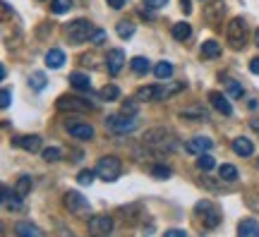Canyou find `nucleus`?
<instances>
[{"mask_svg":"<svg viewBox=\"0 0 259 237\" xmlns=\"http://www.w3.org/2000/svg\"><path fill=\"white\" fill-rule=\"evenodd\" d=\"M142 144H144V149L154 151L156 156H163V153H173V151H178V144H180V139L173 134L171 129L156 127V129L144 132Z\"/></svg>","mask_w":259,"mask_h":237,"instance_id":"f257e3e1","label":"nucleus"},{"mask_svg":"<svg viewBox=\"0 0 259 237\" xmlns=\"http://www.w3.org/2000/svg\"><path fill=\"white\" fill-rule=\"evenodd\" d=\"M226 41L233 51H242L247 43V24L242 17H233L226 27Z\"/></svg>","mask_w":259,"mask_h":237,"instance_id":"f03ea898","label":"nucleus"},{"mask_svg":"<svg viewBox=\"0 0 259 237\" xmlns=\"http://www.w3.org/2000/svg\"><path fill=\"white\" fill-rule=\"evenodd\" d=\"M96 32L94 27H91V22L89 20H75L70 22L67 27H65V34H67V41L79 46V43L84 41H91V34Z\"/></svg>","mask_w":259,"mask_h":237,"instance_id":"7ed1b4c3","label":"nucleus"},{"mask_svg":"<svg viewBox=\"0 0 259 237\" xmlns=\"http://www.w3.org/2000/svg\"><path fill=\"white\" fill-rule=\"evenodd\" d=\"M194 213L202 218V225H204L206 230H214V227H218V223H221V211H218V206H216L214 201H206V199L197 201V204H194Z\"/></svg>","mask_w":259,"mask_h":237,"instance_id":"20e7f679","label":"nucleus"},{"mask_svg":"<svg viewBox=\"0 0 259 237\" xmlns=\"http://www.w3.org/2000/svg\"><path fill=\"white\" fill-rule=\"evenodd\" d=\"M96 172L103 182H115L120 177V172H122V163H120L118 156H103L96 163Z\"/></svg>","mask_w":259,"mask_h":237,"instance_id":"39448f33","label":"nucleus"},{"mask_svg":"<svg viewBox=\"0 0 259 237\" xmlns=\"http://www.w3.org/2000/svg\"><path fill=\"white\" fill-rule=\"evenodd\" d=\"M106 129L115 132V134H127V132H135V129H137V120L132 118V115H125V113L108 115L106 118Z\"/></svg>","mask_w":259,"mask_h":237,"instance_id":"423d86ee","label":"nucleus"},{"mask_svg":"<svg viewBox=\"0 0 259 237\" xmlns=\"http://www.w3.org/2000/svg\"><path fill=\"white\" fill-rule=\"evenodd\" d=\"M58 110H77V113H84V110H94V103L86 101V98H79V96H60L55 101Z\"/></svg>","mask_w":259,"mask_h":237,"instance_id":"0eeeda50","label":"nucleus"},{"mask_svg":"<svg viewBox=\"0 0 259 237\" xmlns=\"http://www.w3.org/2000/svg\"><path fill=\"white\" fill-rule=\"evenodd\" d=\"M226 17V3L223 0H211L204 8V22L209 27H218Z\"/></svg>","mask_w":259,"mask_h":237,"instance_id":"6e6552de","label":"nucleus"},{"mask_svg":"<svg viewBox=\"0 0 259 237\" xmlns=\"http://www.w3.org/2000/svg\"><path fill=\"white\" fill-rule=\"evenodd\" d=\"M12 146L29 151V153H39L43 151V141L39 134H22V137H12Z\"/></svg>","mask_w":259,"mask_h":237,"instance_id":"1a4fd4ad","label":"nucleus"},{"mask_svg":"<svg viewBox=\"0 0 259 237\" xmlns=\"http://www.w3.org/2000/svg\"><path fill=\"white\" fill-rule=\"evenodd\" d=\"M86 225H89V232H94V235H110L113 232V218L110 215H91L86 220Z\"/></svg>","mask_w":259,"mask_h":237,"instance_id":"9d476101","label":"nucleus"},{"mask_svg":"<svg viewBox=\"0 0 259 237\" xmlns=\"http://www.w3.org/2000/svg\"><path fill=\"white\" fill-rule=\"evenodd\" d=\"M0 196H3V206H5L8 211H22V208H24V196H20L17 189H10L8 184H3Z\"/></svg>","mask_w":259,"mask_h":237,"instance_id":"9b49d317","label":"nucleus"},{"mask_svg":"<svg viewBox=\"0 0 259 237\" xmlns=\"http://www.w3.org/2000/svg\"><path fill=\"white\" fill-rule=\"evenodd\" d=\"M106 67L113 77H118L122 72V67H125V51L122 48H110L106 55Z\"/></svg>","mask_w":259,"mask_h":237,"instance_id":"f8f14e48","label":"nucleus"},{"mask_svg":"<svg viewBox=\"0 0 259 237\" xmlns=\"http://www.w3.org/2000/svg\"><path fill=\"white\" fill-rule=\"evenodd\" d=\"M214 149V139L211 137H192V139L185 144V151L187 153H194V156H202V153H209V151Z\"/></svg>","mask_w":259,"mask_h":237,"instance_id":"ddd939ff","label":"nucleus"},{"mask_svg":"<svg viewBox=\"0 0 259 237\" xmlns=\"http://www.w3.org/2000/svg\"><path fill=\"white\" fill-rule=\"evenodd\" d=\"M209 106H214V110H218V113H223V115H233V106H230V96H223L221 91H209Z\"/></svg>","mask_w":259,"mask_h":237,"instance_id":"4468645a","label":"nucleus"},{"mask_svg":"<svg viewBox=\"0 0 259 237\" xmlns=\"http://www.w3.org/2000/svg\"><path fill=\"white\" fill-rule=\"evenodd\" d=\"M65 129H67L70 137H75V139H82V141L94 139V127H91L89 122H67Z\"/></svg>","mask_w":259,"mask_h":237,"instance_id":"2eb2a0df","label":"nucleus"},{"mask_svg":"<svg viewBox=\"0 0 259 237\" xmlns=\"http://www.w3.org/2000/svg\"><path fill=\"white\" fill-rule=\"evenodd\" d=\"M65 206H67L72 213H86V211H89V201L84 199V194H79V192L65 194Z\"/></svg>","mask_w":259,"mask_h":237,"instance_id":"dca6fc26","label":"nucleus"},{"mask_svg":"<svg viewBox=\"0 0 259 237\" xmlns=\"http://www.w3.org/2000/svg\"><path fill=\"white\" fill-rule=\"evenodd\" d=\"M70 86H75L77 91H82V94H89L91 91V79L84 72H72L70 75Z\"/></svg>","mask_w":259,"mask_h":237,"instance_id":"f3484780","label":"nucleus"},{"mask_svg":"<svg viewBox=\"0 0 259 237\" xmlns=\"http://www.w3.org/2000/svg\"><path fill=\"white\" fill-rule=\"evenodd\" d=\"M233 151H235L237 156L247 158V156L254 153V144H252L247 137H235V139H233Z\"/></svg>","mask_w":259,"mask_h":237,"instance_id":"a211bd4d","label":"nucleus"},{"mask_svg":"<svg viewBox=\"0 0 259 237\" xmlns=\"http://www.w3.org/2000/svg\"><path fill=\"white\" fill-rule=\"evenodd\" d=\"M237 235H249V237H259V223L254 218H242L237 223Z\"/></svg>","mask_w":259,"mask_h":237,"instance_id":"6ab92c4d","label":"nucleus"},{"mask_svg":"<svg viewBox=\"0 0 259 237\" xmlns=\"http://www.w3.org/2000/svg\"><path fill=\"white\" fill-rule=\"evenodd\" d=\"M15 232L20 237H43V230L39 225H34V223H29V220H20L17 223V227H15Z\"/></svg>","mask_w":259,"mask_h":237,"instance_id":"aec40b11","label":"nucleus"},{"mask_svg":"<svg viewBox=\"0 0 259 237\" xmlns=\"http://www.w3.org/2000/svg\"><path fill=\"white\" fill-rule=\"evenodd\" d=\"M199 55H202V60H216V58L221 55V46H218L214 39H209V41L202 43V51H199Z\"/></svg>","mask_w":259,"mask_h":237,"instance_id":"412c9836","label":"nucleus"},{"mask_svg":"<svg viewBox=\"0 0 259 237\" xmlns=\"http://www.w3.org/2000/svg\"><path fill=\"white\" fill-rule=\"evenodd\" d=\"M173 39L180 43L190 41V39H192V27H190L187 22H178V24L173 27Z\"/></svg>","mask_w":259,"mask_h":237,"instance_id":"4be33fe9","label":"nucleus"},{"mask_svg":"<svg viewBox=\"0 0 259 237\" xmlns=\"http://www.w3.org/2000/svg\"><path fill=\"white\" fill-rule=\"evenodd\" d=\"M223 89H226V94L230 98H242V96H245V86L240 84V82H235V79H228V77H223Z\"/></svg>","mask_w":259,"mask_h":237,"instance_id":"5701e85b","label":"nucleus"},{"mask_svg":"<svg viewBox=\"0 0 259 237\" xmlns=\"http://www.w3.org/2000/svg\"><path fill=\"white\" fill-rule=\"evenodd\" d=\"M46 65H48L51 70L63 67V65H65V53L60 51V48H51V51L46 53Z\"/></svg>","mask_w":259,"mask_h":237,"instance_id":"b1692460","label":"nucleus"},{"mask_svg":"<svg viewBox=\"0 0 259 237\" xmlns=\"http://www.w3.org/2000/svg\"><path fill=\"white\" fill-rule=\"evenodd\" d=\"M130 67H132V72H135V75H147L149 70H154L151 63H149V58H144V55L132 58V60H130Z\"/></svg>","mask_w":259,"mask_h":237,"instance_id":"393cba45","label":"nucleus"},{"mask_svg":"<svg viewBox=\"0 0 259 237\" xmlns=\"http://www.w3.org/2000/svg\"><path fill=\"white\" fill-rule=\"evenodd\" d=\"M154 77L156 79H168V77H173V65L171 63H166V60H161V63H156L154 65Z\"/></svg>","mask_w":259,"mask_h":237,"instance_id":"a878e982","label":"nucleus"},{"mask_svg":"<svg viewBox=\"0 0 259 237\" xmlns=\"http://www.w3.org/2000/svg\"><path fill=\"white\" fill-rule=\"evenodd\" d=\"M218 175H221L223 182H235L237 180V168L235 165H230V163H223V165L218 168Z\"/></svg>","mask_w":259,"mask_h":237,"instance_id":"bb28decb","label":"nucleus"},{"mask_svg":"<svg viewBox=\"0 0 259 237\" xmlns=\"http://www.w3.org/2000/svg\"><path fill=\"white\" fill-rule=\"evenodd\" d=\"M32 187H34V180L29 177V175H22L20 180L15 182V189H17V194H20V196H27V194L32 192Z\"/></svg>","mask_w":259,"mask_h":237,"instance_id":"cd10ccee","label":"nucleus"},{"mask_svg":"<svg viewBox=\"0 0 259 237\" xmlns=\"http://www.w3.org/2000/svg\"><path fill=\"white\" fill-rule=\"evenodd\" d=\"M29 86H32L34 91H43V89L48 86V79H46L43 72H32V77H29Z\"/></svg>","mask_w":259,"mask_h":237,"instance_id":"c85d7f7f","label":"nucleus"},{"mask_svg":"<svg viewBox=\"0 0 259 237\" xmlns=\"http://www.w3.org/2000/svg\"><path fill=\"white\" fill-rule=\"evenodd\" d=\"M151 175L159 177V180H168L173 175V170L166 165V163H154V165H151Z\"/></svg>","mask_w":259,"mask_h":237,"instance_id":"c756f323","label":"nucleus"},{"mask_svg":"<svg viewBox=\"0 0 259 237\" xmlns=\"http://www.w3.org/2000/svg\"><path fill=\"white\" fill-rule=\"evenodd\" d=\"M137 98L140 101H156V84H147L137 89Z\"/></svg>","mask_w":259,"mask_h":237,"instance_id":"7c9ffc66","label":"nucleus"},{"mask_svg":"<svg viewBox=\"0 0 259 237\" xmlns=\"http://www.w3.org/2000/svg\"><path fill=\"white\" fill-rule=\"evenodd\" d=\"M118 36L120 39H132V36H135V24L127 20H120L118 22Z\"/></svg>","mask_w":259,"mask_h":237,"instance_id":"2f4dec72","label":"nucleus"},{"mask_svg":"<svg viewBox=\"0 0 259 237\" xmlns=\"http://www.w3.org/2000/svg\"><path fill=\"white\" fill-rule=\"evenodd\" d=\"M41 156H43V161L46 163H55V161H60V158H63V151L58 149V146H48V149L41 151Z\"/></svg>","mask_w":259,"mask_h":237,"instance_id":"473e14b6","label":"nucleus"},{"mask_svg":"<svg viewBox=\"0 0 259 237\" xmlns=\"http://www.w3.org/2000/svg\"><path fill=\"white\" fill-rule=\"evenodd\" d=\"M70 10H72V0H53L51 3V12L53 15H65Z\"/></svg>","mask_w":259,"mask_h":237,"instance_id":"72a5a7b5","label":"nucleus"},{"mask_svg":"<svg viewBox=\"0 0 259 237\" xmlns=\"http://www.w3.org/2000/svg\"><path fill=\"white\" fill-rule=\"evenodd\" d=\"M101 98H103V101H118V98H120V89L115 84L103 86V89H101Z\"/></svg>","mask_w":259,"mask_h":237,"instance_id":"f704fd0d","label":"nucleus"},{"mask_svg":"<svg viewBox=\"0 0 259 237\" xmlns=\"http://www.w3.org/2000/svg\"><path fill=\"white\" fill-rule=\"evenodd\" d=\"M98 172L96 170H79L77 172V182L82 184V187H89V184H94V177H96Z\"/></svg>","mask_w":259,"mask_h":237,"instance_id":"c9c22d12","label":"nucleus"},{"mask_svg":"<svg viewBox=\"0 0 259 237\" xmlns=\"http://www.w3.org/2000/svg\"><path fill=\"white\" fill-rule=\"evenodd\" d=\"M137 101H140V98H127V101L122 103V110H120V113H125V115H132V118H137V113H140V106H137Z\"/></svg>","mask_w":259,"mask_h":237,"instance_id":"e433bc0d","label":"nucleus"},{"mask_svg":"<svg viewBox=\"0 0 259 237\" xmlns=\"http://www.w3.org/2000/svg\"><path fill=\"white\" fill-rule=\"evenodd\" d=\"M214 165H216V161L209 156V153H202V156L197 158V168H199V170L209 172V170H214Z\"/></svg>","mask_w":259,"mask_h":237,"instance_id":"4c0bfd02","label":"nucleus"},{"mask_svg":"<svg viewBox=\"0 0 259 237\" xmlns=\"http://www.w3.org/2000/svg\"><path fill=\"white\" fill-rule=\"evenodd\" d=\"M12 103V91L8 89V86H3V91H0V108L3 110H8Z\"/></svg>","mask_w":259,"mask_h":237,"instance_id":"58836bf2","label":"nucleus"},{"mask_svg":"<svg viewBox=\"0 0 259 237\" xmlns=\"http://www.w3.org/2000/svg\"><path fill=\"white\" fill-rule=\"evenodd\" d=\"M103 41H106V32L96 29V32L91 34V43H103Z\"/></svg>","mask_w":259,"mask_h":237,"instance_id":"ea45409f","label":"nucleus"},{"mask_svg":"<svg viewBox=\"0 0 259 237\" xmlns=\"http://www.w3.org/2000/svg\"><path fill=\"white\" fill-rule=\"evenodd\" d=\"M108 8H113V10H122L125 8V0H106Z\"/></svg>","mask_w":259,"mask_h":237,"instance_id":"a19ab883","label":"nucleus"},{"mask_svg":"<svg viewBox=\"0 0 259 237\" xmlns=\"http://www.w3.org/2000/svg\"><path fill=\"white\" fill-rule=\"evenodd\" d=\"M166 3H168V0H144V5H147V8H163Z\"/></svg>","mask_w":259,"mask_h":237,"instance_id":"79ce46f5","label":"nucleus"},{"mask_svg":"<svg viewBox=\"0 0 259 237\" xmlns=\"http://www.w3.org/2000/svg\"><path fill=\"white\" fill-rule=\"evenodd\" d=\"M249 72H252V75H259V58H252V60H249Z\"/></svg>","mask_w":259,"mask_h":237,"instance_id":"37998d69","label":"nucleus"},{"mask_svg":"<svg viewBox=\"0 0 259 237\" xmlns=\"http://www.w3.org/2000/svg\"><path fill=\"white\" fill-rule=\"evenodd\" d=\"M166 235L168 237H185L187 235V230H175V227H173V230H166Z\"/></svg>","mask_w":259,"mask_h":237,"instance_id":"c03bdc74","label":"nucleus"},{"mask_svg":"<svg viewBox=\"0 0 259 237\" xmlns=\"http://www.w3.org/2000/svg\"><path fill=\"white\" fill-rule=\"evenodd\" d=\"M180 8H183L185 15H190V12H192V3H190V0H180Z\"/></svg>","mask_w":259,"mask_h":237,"instance_id":"a18cd8bd","label":"nucleus"},{"mask_svg":"<svg viewBox=\"0 0 259 237\" xmlns=\"http://www.w3.org/2000/svg\"><path fill=\"white\" fill-rule=\"evenodd\" d=\"M247 204H249V208H257V211H259V196H249Z\"/></svg>","mask_w":259,"mask_h":237,"instance_id":"49530a36","label":"nucleus"},{"mask_svg":"<svg viewBox=\"0 0 259 237\" xmlns=\"http://www.w3.org/2000/svg\"><path fill=\"white\" fill-rule=\"evenodd\" d=\"M142 20H149V22H154V12H149V10H142Z\"/></svg>","mask_w":259,"mask_h":237,"instance_id":"de8ad7c7","label":"nucleus"},{"mask_svg":"<svg viewBox=\"0 0 259 237\" xmlns=\"http://www.w3.org/2000/svg\"><path fill=\"white\" fill-rule=\"evenodd\" d=\"M254 43H257V48H259V29H257V34H254Z\"/></svg>","mask_w":259,"mask_h":237,"instance_id":"09e8293b","label":"nucleus"},{"mask_svg":"<svg viewBox=\"0 0 259 237\" xmlns=\"http://www.w3.org/2000/svg\"><path fill=\"white\" fill-rule=\"evenodd\" d=\"M257 165H259V161H257Z\"/></svg>","mask_w":259,"mask_h":237,"instance_id":"8fccbe9b","label":"nucleus"}]
</instances>
